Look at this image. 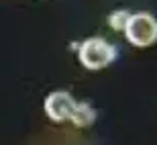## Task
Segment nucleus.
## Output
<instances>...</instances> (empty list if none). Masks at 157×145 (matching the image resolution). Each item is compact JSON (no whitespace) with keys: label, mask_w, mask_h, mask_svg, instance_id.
Segmentation results:
<instances>
[{"label":"nucleus","mask_w":157,"mask_h":145,"mask_svg":"<svg viewBox=\"0 0 157 145\" xmlns=\"http://www.w3.org/2000/svg\"><path fill=\"white\" fill-rule=\"evenodd\" d=\"M78 57L86 70H102L117 59V49L102 37H90L80 45Z\"/></svg>","instance_id":"f257e3e1"},{"label":"nucleus","mask_w":157,"mask_h":145,"mask_svg":"<svg viewBox=\"0 0 157 145\" xmlns=\"http://www.w3.org/2000/svg\"><path fill=\"white\" fill-rule=\"evenodd\" d=\"M124 37L131 45L135 47H149L157 43V21L149 12H137L131 14L127 27H124Z\"/></svg>","instance_id":"f03ea898"},{"label":"nucleus","mask_w":157,"mask_h":145,"mask_svg":"<svg viewBox=\"0 0 157 145\" xmlns=\"http://www.w3.org/2000/svg\"><path fill=\"white\" fill-rule=\"evenodd\" d=\"M76 100L71 98L70 92H63V90H57V92H51L49 96L45 98V115L55 123H63V121H70L74 110H76Z\"/></svg>","instance_id":"7ed1b4c3"},{"label":"nucleus","mask_w":157,"mask_h":145,"mask_svg":"<svg viewBox=\"0 0 157 145\" xmlns=\"http://www.w3.org/2000/svg\"><path fill=\"white\" fill-rule=\"evenodd\" d=\"M76 127L84 129V127H90L94 121H96V110L92 106L88 104V102H78L76 104V110H74V115L70 119Z\"/></svg>","instance_id":"20e7f679"},{"label":"nucleus","mask_w":157,"mask_h":145,"mask_svg":"<svg viewBox=\"0 0 157 145\" xmlns=\"http://www.w3.org/2000/svg\"><path fill=\"white\" fill-rule=\"evenodd\" d=\"M128 18H131V12L128 10H114L108 14V25H110L114 31H124Z\"/></svg>","instance_id":"39448f33"}]
</instances>
